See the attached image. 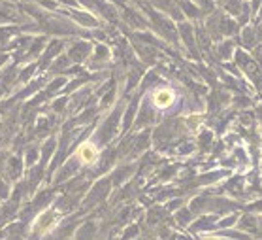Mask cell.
Instances as JSON below:
<instances>
[{"label": "cell", "instance_id": "3", "mask_svg": "<svg viewBox=\"0 0 262 240\" xmlns=\"http://www.w3.org/2000/svg\"><path fill=\"white\" fill-rule=\"evenodd\" d=\"M174 100H175V95H174L172 89H157L153 93V104L157 108H160V110L172 106Z\"/></svg>", "mask_w": 262, "mask_h": 240}, {"label": "cell", "instance_id": "2", "mask_svg": "<svg viewBox=\"0 0 262 240\" xmlns=\"http://www.w3.org/2000/svg\"><path fill=\"white\" fill-rule=\"evenodd\" d=\"M76 155L83 165H93L94 161L98 159V148L91 140H87V142H83V144L77 148Z\"/></svg>", "mask_w": 262, "mask_h": 240}, {"label": "cell", "instance_id": "1", "mask_svg": "<svg viewBox=\"0 0 262 240\" xmlns=\"http://www.w3.org/2000/svg\"><path fill=\"white\" fill-rule=\"evenodd\" d=\"M57 220H59L57 212L47 210L46 214H42V216L36 220V223H34V231H36V233H40V235H47L49 231H53V229H55Z\"/></svg>", "mask_w": 262, "mask_h": 240}]
</instances>
